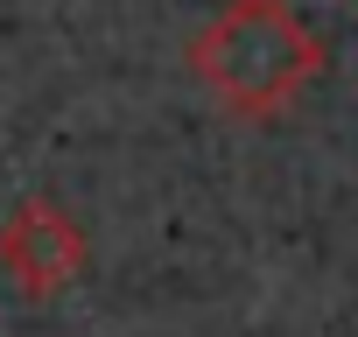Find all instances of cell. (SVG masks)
<instances>
[{
    "label": "cell",
    "instance_id": "1",
    "mask_svg": "<svg viewBox=\"0 0 358 337\" xmlns=\"http://www.w3.org/2000/svg\"><path fill=\"white\" fill-rule=\"evenodd\" d=\"M190 78L232 120H281L323 78V36L288 0H225L190 36Z\"/></svg>",
    "mask_w": 358,
    "mask_h": 337
},
{
    "label": "cell",
    "instance_id": "2",
    "mask_svg": "<svg viewBox=\"0 0 358 337\" xmlns=\"http://www.w3.org/2000/svg\"><path fill=\"white\" fill-rule=\"evenodd\" d=\"M92 246H85V225L57 204V197H22L0 225V274L15 281V295L29 302H57L78 288Z\"/></svg>",
    "mask_w": 358,
    "mask_h": 337
}]
</instances>
